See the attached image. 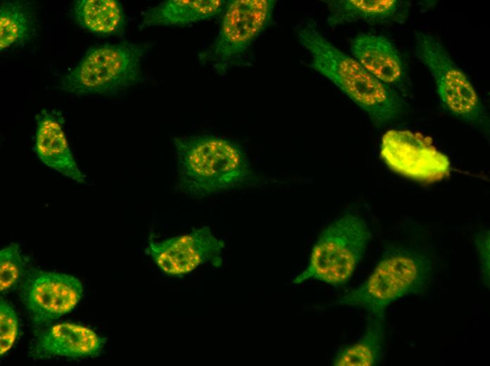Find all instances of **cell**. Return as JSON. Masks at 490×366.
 <instances>
[{"instance_id": "2", "label": "cell", "mask_w": 490, "mask_h": 366, "mask_svg": "<svg viewBox=\"0 0 490 366\" xmlns=\"http://www.w3.org/2000/svg\"><path fill=\"white\" fill-rule=\"evenodd\" d=\"M179 189L201 198L234 188L250 174L242 148L225 138L209 134L174 139Z\"/></svg>"}, {"instance_id": "20", "label": "cell", "mask_w": 490, "mask_h": 366, "mask_svg": "<svg viewBox=\"0 0 490 366\" xmlns=\"http://www.w3.org/2000/svg\"><path fill=\"white\" fill-rule=\"evenodd\" d=\"M18 329L15 311L6 301H0V354L3 356L13 346Z\"/></svg>"}, {"instance_id": "12", "label": "cell", "mask_w": 490, "mask_h": 366, "mask_svg": "<svg viewBox=\"0 0 490 366\" xmlns=\"http://www.w3.org/2000/svg\"><path fill=\"white\" fill-rule=\"evenodd\" d=\"M351 51L370 74L389 87L402 86L406 69L394 44L384 36L362 33L351 42Z\"/></svg>"}, {"instance_id": "14", "label": "cell", "mask_w": 490, "mask_h": 366, "mask_svg": "<svg viewBox=\"0 0 490 366\" xmlns=\"http://www.w3.org/2000/svg\"><path fill=\"white\" fill-rule=\"evenodd\" d=\"M329 8L327 23L331 26L349 23H384L403 22L408 4L398 0H339L327 1Z\"/></svg>"}, {"instance_id": "4", "label": "cell", "mask_w": 490, "mask_h": 366, "mask_svg": "<svg viewBox=\"0 0 490 366\" xmlns=\"http://www.w3.org/2000/svg\"><path fill=\"white\" fill-rule=\"evenodd\" d=\"M429 268L425 255L390 246L368 279L337 303L364 308L372 319H383L384 310L391 302L424 284Z\"/></svg>"}, {"instance_id": "1", "label": "cell", "mask_w": 490, "mask_h": 366, "mask_svg": "<svg viewBox=\"0 0 490 366\" xmlns=\"http://www.w3.org/2000/svg\"><path fill=\"white\" fill-rule=\"evenodd\" d=\"M299 39L310 53V66L330 80L365 111L377 126L394 120L404 102L391 87L381 82L353 56L327 40L309 22L299 32Z\"/></svg>"}, {"instance_id": "10", "label": "cell", "mask_w": 490, "mask_h": 366, "mask_svg": "<svg viewBox=\"0 0 490 366\" xmlns=\"http://www.w3.org/2000/svg\"><path fill=\"white\" fill-rule=\"evenodd\" d=\"M82 292V283L75 277L40 271L27 284L25 303L34 322L43 324L72 311Z\"/></svg>"}, {"instance_id": "15", "label": "cell", "mask_w": 490, "mask_h": 366, "mask_svg": "<svg viewBox=\"0 0 490 366\" xmlns=\"http://www.w3.org/2000/svg\"><path fill=\"white\" fill-rule=\"evenodd\" d=\"M226 2L222 0L165 1L145 11L142 27L187 26L222 13Z\"/></svg>"}, {"instance_id": "16", "label": "cell", "mask_w": 490, "mask_h": 366, "mask_svg": "<svg viewBox=\"0 0 490 366\" xmlns=\"http://www.w3.org/2000/svg\"><path fill=\"white\" fill-rule=\"evenodd\" d=\"M72 15L81 28L100 37L119 34L126 24L123 7L115 0L76 1Z\"/></svg>"}, {"instance_id": "5", "label": "cell", "mask_w": 490, "mask_h": 366, "mask_svg": "<svg viewBox=\"0 0 490 366\" xmlns=\"http://www.w3.org/2000/svg\"><path fill=\"white\" fill-rule=\"evenodd\" d=\"M370 236L360 216L342 215L321 232L306 270L292 282L299 284L313 279L336 286L346 283L362 259Z\"/></svg>"}, {"instance_id": "6", "label": "cell", "mask_w": 490, "mask_h": 366, "mask_svg": "<svg viewBox=\"0 0 490 366\" xmlns=\"http://www.w3.org/2000/svg\"><path fill=\"white\" fill-rule=\"evenodd\" d=\"M415 51L432 75L444 107L465 122H482L485 116L484 106L470 80L444 44L430 34L417 32Z\"/></svg>"}, {"instance_id": "19", "label": "cell", "mask_w": 490, "mask_h": 366, "mask_svg": "<svg viewBox=\"0 0 490 366\" xmlns=\"http://www.w3.org/2000/svg\"><path fill=\"white\" fill-rule=\"evenodd\" d=\"M23 263L18 244L11 243L0 251V289L1 291L11 289L16 283L22 271Z\"/></svg>"}, {"instance_id": "8", "label": "cell", "mask_w": 490, "mask_h": 366, "mask_svg": "<svg viewBox=\"0 0 490 366\" xmlns=\"http://www.w3.org/2000/svg\"><path fill=\"white\" fill-rule=\"evenodd\" d=\"M379 155L392 171L417 182H437L451 171L450 160L444 153L408 130H388L382 138Z\"/></svg>"}, {"instance_id": "3", "label": "cell", "mask_w": 490, "mask_h": 366, "mask_svg": "<svg viewBox=\"0 0 490 366\" xmlns=\"http://www.w3.org/2000/svg\"><path fill=\"white\" fill-rule=\"evenodd\" d=\"M148 49V44L129 42L92 47L61 79L59 88L77 96L115 94L141 80Z\"/></svg>"}, {"instance_id": "13", "label": "cell", "mask_w": 490, "mask_h": 366, "mask_svg": "<svg viewBox=\"0 0 490 366\" xmlns=\"http://www.w3.org/2000/svg\"><path fill=\"white\" fill-rule=\"evenodd\" d=\"M104 340L92 329L68 322L53 325L39 338V351L44 355L80 358L96 355Z\"/></svg>"}, {"instance_id": "9", "label": "cell", "mask_w": 490, "mask_h": 366, "mask_svg": "<svg viewBox=\"0 0 490 366\" xmlns=\"http://www.w3.org/2000/svg\"><path fill=\"white\" fill-rule=\"evenodd\" d=\"M225 244L206 227L161 242L150 239L148 248L156 265L165 274L180 276L189 273L200 264L211 261L221 265V251Z\"/></svg>"}, {"instance_id": "11", "label": "cell", "mask_w": 490, "mask_h": 366, "mask_svg": "<svg viewBox=\"0 0 490 366\" xmlns=\"http://www.w3.org/2000/svg\"><path fill=\"white\" fill-rule=\"evenodd\" d=\"M34 151L48 168L79 183H85L71 153L60 111L42 110L36 116Z\"/></svg>"}, {"instance_id": "7", "label": "cell", "mask_w": 490, "mask_h": 366, "mask_svg": "<svg viewBox=\"0 0 490 366\" xmlns=\"http://www.w3.org/2000/svg\"><path fill=\"white\" fill-rule=\"evenodd\" d=\"M275 0L227 1L218 34L199 56L203 63L213 65L219 73L239 57L272 20Z\"/></svg>"}, {"instance_id": "17", "label": "cell", "mask_w": 490, "mask_h": 366, "mask_svg": "<svg viewBox=\"0 0 490 366\" xmlns=\"http://www.w3.org/2000/svg\"><path fill=\"white\" fill-rule=\"evenodd\" d=\"M36 20L30 3L3 1L0 8V49L17 46L30 40L36 32Z\"/></svg>"}, {"instance_id": "18", "label": "cell", "mask_w": 490, "mask_h": 366, "mask_svg": "<svg viewBox=\"0 0 490 366\" xmlns=\"http://www.w3.org/2000/svg\"><path fill=\"white\" fill-rule=\"evenodd\" d=\"M382 324L372 319L365 335L356 343L341 351L334 361L337 366H371L377 362L382 351Z\"/></svg>"}]
</instances>
